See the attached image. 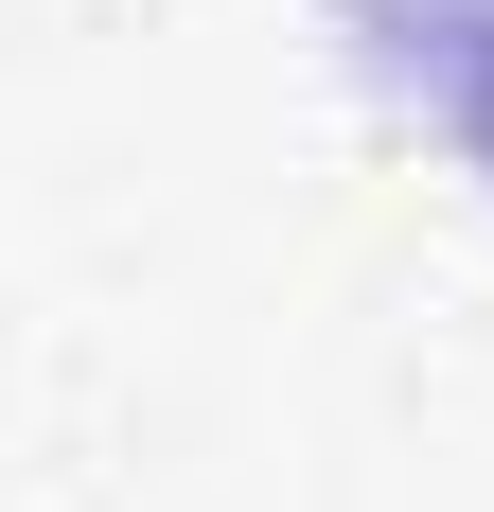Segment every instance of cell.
<instances>
[{"mask_svg":"<svg viewBox=\"0 0 494 512\" xmlns=\"http://www.w3.org/2000/svg\"><path fill=\"white\" fill-rule=\"evenodd\" d=\"M442 106H459V142H477V177H494V0L459 18V53H442Z\"/></svg>","mask_w":494,"mask_h":512,"instance_id":"6da1fadb","label":"cell"}]
</instances>
